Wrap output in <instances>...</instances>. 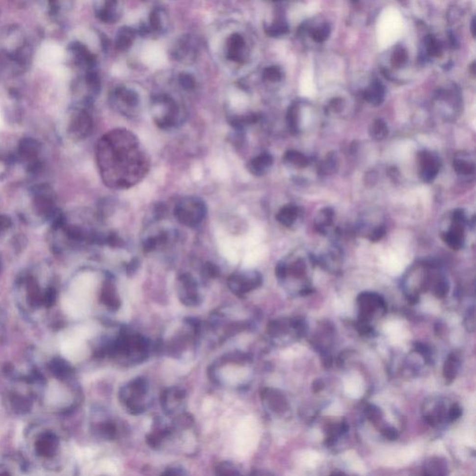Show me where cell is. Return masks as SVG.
Segmentation results:
<instances>
[{
  "label": "cell",
  "instance_id": "6da1fadb",
  "mask_svg": "<svg viewBox=\"0 0 476 476\" xmlns=\"http://www.w3.org/2000/svg\"><path fill=\"white\" fill-rule=\"evenodd\" d=\"M206 213V205L201 199L196 197H186L177 204L174 210L177 220L188 227H195L200 224Z\"/></svg>",
  "mask_w": 476,
  "mask_h": 476
},
{
  "label": "cell",
  "instance_id": "7a4b0ae2",
  "mask_svg": "<svg viewBox=\"0 0 476 476\" xmlns=\"http://www.w3.org/2000/svg\"><path fill=\"white\" fill-rule=\"evenodd\" d=\"M148 392V381L144 378L133 379L121 389L120 399L132 414H141L145 407L141 401Z\"/></svg>",
  "mask_w": 476,
  "mask_h": 476
},
{
  "label": "cell",
  "instance_id": "3957f363",
  "mask_svg": "<svg viewBox=\"0 0 476 476\" xmlns=\"http://www.w3.org/2000/svg\"><path fill=\"white\" fill-rule=\"evenodd\" d=\"M33 208L35 213L43 218L55 216L56 206L52 188L47 185L35 186Z\"/></svg>",
  "mask_w": 476,
  "mask_h": 476
},
{
  "label": "cell",
  "instance_id": "277c9868",
  "mask_svg": "<svg viewBox=\"0 0 476 476\" xmlns=\"http://www.w3.org/2000/svg\"><path fill=\"white\" fill-rule=\"evenodd\" d=\"M263 284L262 274L258 272L233 274L228 280L230 290L238 296H244Z\"/></svg>",
  "mask_w": 476,
  "mask_h": 476
},
{
  "label": "cell",
  "instance_id": "5b68a950",
  "mask_svg": "<svg viewBox=\"0 0 476 476\" xmlns=\"http://www.w3.org/2000/svg\"><path fill=\"white\" fill-rule=\"evenodd\" d=\"M179 282L181 286L180 298L183 303L187 306H196L201 303L197 291V284L191 274H182L179 278Z\"/></svg>",
  "mask_w": 476,
  "mask_h": 476
},
{
  "label": "cell",
  "instance_id": "8992f818",
  "mask_svg": "<svg viewBox=\"0 0 476 476\" xmlns=\"http://www.w3.org/2000/svg\"><path fill=\"white\" fill-rule=\"evenodd\" d=\"M420 159V175L424 183L432 182L439 172V159L431 152L423 151L419 155Z\"/></svg>",
  "mask_w": 476,
  "mask_h": 476
},
{
  "label": "cell",
  "instance_id": "52a82bcc",
  "mask_svg": "<svg viewBox=\"0 0 476 476\" xmlns=\"http://www.w3.org/2000/svg\"><path fill=\"white\" fill-rule=\"evenodd\" d=\"M92 130V119L85 111H80L71 119L68 132L71 137L76 140H82L88 136Z\"/></svg>",
  "mask_w": 476,
  "mask_h": 476
},
{
  "label": "cell",
  "instance_id": "ba28073f",
  "mask_svg": "<svg viewBox=\"0 0 476 476\" xmlns=\"http://www.w3.org/2000/svg\"><path fill=\"white\" fill-rule=\"evenodd\" d=\"M357 301L360 306L362 321H367L376 309H382L383 311H386L387 309L383 298L376 293H362L359 295Z\"/></svg>",
  "mask_w": 476,
  "mask_h": 476
},
{
  "label": "cell",
  "instance_id": "9c48e42d",
  "mask_svg": "<svg viewBox=\"0 0 476 476\" xmlns=\"http://www.w3.org/2000/svg\"><path fill=\"white\" fill-rule=\"evenodd\" d=\"M41 150V144L34 138H23L18 145V153L21 159L26 161H34Z\"/></svg>",
  "mask_w": 476,
  "mask_h": 476
},
{
  "label": "cell",
  "instance_id": "30bf717a",
  "mask_svg": "<svg viewBox=\"0 0 476 476\" xmlns=\"http://www.w3.org/2000/svg\"><path fill=\"white\" fill-rule=\"evenodd\" d=\"M454 170L459 176H474L476 172V164L467 153H459L453 161Z\"/></svg>",
  "mask_w": 476,
  "mask_h": 476
},
{
  "label": "cell",
  "instance_id": "8fae6325",
  "mask_svg": "<svg viewBox=\"0 0 476 476\" xmlns=\"http://www.w3.org/2000/svg\"><path fill=\"white\" fill-rule=\"evenodd\" d=\"M185 397V390L181 388H170L166 390L161 397V405L167 414H171L174 409V403L180 404Z\"/></svg>",
  "mask_w": 476,
  "mask_h": 476
},
{
  "label": "cell",
  "instance_id": "7c38bea8",
  "mask_svg": "<svg viewBox=\"0 0 476 476\" xmlns=\"http://www.w3.org/2000/svg\"><path fill=\"white\" fill-rule=\"evenodd\" d=\"M263 398L269 407L276 413H281L287 409L288 403L282 394L274 389H265L263 392Z\"/></svg>",
  "mask_w": 476,
  "mask_h": 476
},
{
  "label": "cell",
  "instance_id": "4fadbf2b",
  "mask_svg": "<svg viewBox=\"0 0 476 476\" xmlns=\"http://www.w3.org/2000/svg\"><path fill=\"white\" fill-rule=\"evenodd\" d=\"M273 162V157L268 153H264L252 159L248 165V168L251 173L257 176H261L266 173L267 170L272 167Z\"/></svg>",
  "mask_w": 476,
  "mask_h": 476
},
{
  "label": "cell",
  "instance_id": "5bb4252c",
  "mask_svg": "<svg viewBox=\"0 0 476 476\" xmlns=\"http://www.w3.org/2000/svg\"><path fill=\"white\" fill-rule=\"evenodd\" d=\"M245 49V41L244 38L239 34H234L230 37L228 42V58L236 61L242 62L243 56L242 52Z\"/></svg>",
  "mask_w": 476,
  "mask_h": 476
},
{
  "label": "cell",
  "instance_id": "9a60e30c",
  "mask_svg": "<svg viewBox=\"0 0 476 476\" xmlns=\"http://www.w3.org/2000/svg\"><path fill=\"white\" fill-rule=\"evenodd\" d=\"M384 88L379 81H375L371 84L369 88L366 89L364 97L373 106H378L384 100Z\"/></svg>",
  "mask_w": 476,
  "mask_h": 476
},
{
  "label": "cell",
  "instance_id": "2e32d148",
  "mask_svg": "<svg viewBox=\"0 0 476 476\" xmlns=\"http://www.w3.org/2000/svg\"><path fill=\"white\" fill-rule=\"evenodd\" d=\"M103 301L105 302L106 306L112 311H116L121 305V301L116 294L115 286L110 281L106 282L104 287Z\"/></svg>",
  "mask_w": 476,
  "mask_h": 476
},
{
  "label": "cell",
  "instance_id": "e0dca14e",
  "mask_svg": "<svg viewBox=\"0 0 476 476\" xmlns=\"http://www.w3.org/2000/svg\"><path fill=\"white\" fill-rule=\"evenodd\" d=\"M299 217V209L294 205L285 206L278 212L276 219L282 225L286 227H290L295 221H297Z\"/></svg>",
  "mask_w": 476,
  "mask_h": 476
},
{
  "label": "cell",
  "instance_id": "ac0fdd59",
  "mask_svg": "<svg viewBox=\"0 0 476 476\" xmlns=\"http://www.w3.org/2000/svg\"><path fill=\"white\" fill-rule=\"evenodd\" d=\"M334 220V212L330 208H325L318 213L316 219V228L319 233L326 234V231L332 225Z\"/></svg>",
  "mask_w": 476,
  "mask_h": 476
},
{
  "label": "cell",
  "instance_id": "d6986e66",
  "mask_svg": "<svg viewBox=\"0 0 476 476\" xmlns=\"http://www.w3.org/2000/svg\"><path fill=\"white\" fill-rule=\"evenodd\" d=\"M459 368V357L456 355V353H450L445 363L444 367V377L447 380L452 381L456 378V375L458 373Z\"/></svg>",
  "mask_w": 476,
  "mask_h": 476
},
{
  "label": "cell",
  "instance_id": "ffe728a7",
  "mask_svg": "<svg viewBox=\"0 0 476 476\" xmlns=\"http://www.w3.org/2000/svg\"><path fill=\"white\" fill-rule=\"evenodd\" d=\"M135 31L132 28H122L116 39V49L119 51L128 50L135 38Z\"/></svg>",
  "mask_w": 476,
  "mask_h": 476
},
{
  "label": "cell",
  "instance_id": "44dd1931",
  "mask_svg": "<svg viewBox=\"0 0 476 476\" xmlns=\"http://www.w3.org/2000/svg\"><path fill=\"white\" fill-rule=\"evenodd\" d=\"M287 122L291 132L298 133L300 131V106L294 104L289 108L287 113Z\"/></svg>",
  "mask_w": 476,
  "mask_h": 476
},
{
  "label": "cell",
  "instance_id": "7402d4cb",
  "mask_svg": "<svg viewBox=\"0 0 476 476\" xmlns=\"http://www.w3.org/2000/svg\"><path fill=\"white\" fill-rule=\"evenodd\" d=\"M370 136L376 141H381L388 135V126L383 120H375L370 127Z\"/></svg>",
  "mask_w": 476,
  "mask_h": 476
},
{
  "label": "cell",
  "instance_id": "603a6c76",
  "mask_svg": "<svg viewBox=\"0 0 476 476\" xmlns=\"http://www.w3.org/2000/svg\"><path fill=\"white\" fill-rule=\"evenodd\" d=\"M285 160L295 167L305 168L309 165L308 158L298 151H289L285 155Z\"/></svg>",
  "mask_w": 476,
  "mask_h": 476
},
{
  "label": "cell",
  "instance_id": "cb8c5ba5",
  "mask_svg": "<svg viewBox=\"0 0 476 476\" xmlns=\"http://www.w3.org/2000/svg\"><path fill=\"white\" fill-rule=\"evenodd\" d=\"M115 95L121 99L127 106L135 107L139 103V97L136 92L126 88H118L115 91Z\"/></svg>",
  "mask_w": 476,
  "mask_h": 476
},
{
  "label": "cell",
  "instance_id": "d4e9b609",
  "mask_svg": "<svg viewBox=\"0 0 476 476\" xmlns=\"http://www.w3.org/2000/svg\"><path fill=\"white\" fill-rule=\"evenodd\" d=\"M338 168V160L334 154H330L326 156V159L322 161V163L319 166V172H321L324 175L327 174H332L336 171Z\"/></svg>",
  "mask_w": 476,
  "mask_h": 476
},
{
  "label": "cell",
  "instance_id": "484cf974",
  "mask_svg": "<svg viewBox=\"0 0 476 476\" xmlns=\"http://www.w3.org/2000/svg\"><path fill=\"white\" fill-rule=\"evenodd\" d=\"M450 291V284L445 277H438L434 285V293L438 298H445Z\"/></svg>",
  "mask_w": 476,
  "mask_h": 476
},
{
  "label": "cell",
  "instance_id": "4316f807",
  "mask_svg": "<svg viewBox=\"0 0 476 476\" xmlns=\"http://www.w3.org/2000/svg\"><path fill=\"white\" fill-rule=\"evenodd\" d=\"M406 60H407V53H406L405 48L398 46L397 49L395 50L393 57H392L393 65L397 66V67H400L406 62Z\"/></svg>",
  "mask_w": 476,
  "mask_h": 476
},
{
  "label": "cell",
  "instance_id": "83f0119b",
  "mask_svg": "<svg viewBox=\"0 0 476 476\" xmlns=\"http://www.w3.org/2000/svg\"><path fill=\"white\" fill-rule=\"evenodd\" d=\"M426 51L431 57H437L442 52L441 44L433 36H429L426 41Z\"/></svg>",
  "mask_w": 476,
  "mask_h": 476
},
{
  "label": "cell",
  "instance_id": "f1b7e54d",
  "mask_svg": "<svg viewBox=\"0 0 476 476\" xmlns=\"http://www.w3.org/2000/svg\"><path fill=\"white\" fill-rule=\"evenodd\" d=\"M289 31V26L285 22H277L273 26L266 28V33L271 36H280Z\"/></svg>",
  "mask_w": 476,
  "mask_h": 476
},
{
  "label": "cell",
  "instance_id": "f546056e",
  "mask_svg": "<svg viewBox=\"0 0 476 476\" xmlns=\"http://www.w3.org/2000/svg\"><path fill=\"white\" fill-rule=\"evenodd\" d=\"M329 33H330L329 26L327 25H323L321 26H317L316 29H314V31H312L311 33V35L313 36L314 40L320 43V42H324L327 39Z\"/></svg>",
  "mask_w": 476,
  "mask_h": 476
},
{
  "label": "cell",
  "instance_id": "4dcf8cb0",
  "mask_svg": "<svg viewBox=\"0 0 476 476\" xmlns=\"http://www.w3.org/2000/svg\"><path fill=\"white\" fill-rule=\"evenodd\" d=\"M216 473L220 476H236L240 474L234 464L227 461L220 463L216 468Z\"/></svg>",
  "mask_w": 476,
  "mask_h": 476
},
{
  "label": "cell",
  "instance_id": "1f68e13d",
  "mask_svg": "<svg viewBox=\"0 0 476 476\" xmlns=\"http://www.w3.org/2000/svg\"><path fill=\"white\" fill-rule=\"evenodd\" d=\"M282 71L277 66H270L264 71V79L270 82H277L282 79Z\"/></svg>",
  "mask_w": 476,
  "mask_h": 476
},
{
  "label": "cell",
  "instance_id": "d6a6232c",
  "mask_svg": "<svg viewBox=\"0 0 476 476\" xmlns=\"http://www.w3.org/2000/svg\"><path fill=\"white\" fill-rule=\"evenodd\" d=\"M179 83L182 88L185 89H192L195 86V80L194 77L190 74H182L179 77Z\"/></svg>",
  "mask_w": 476,
  "mask_h": 476
},
{
  "label": "cell",
  "instance_id": "836d02e7",
  "mask_svg": "<svg viewBox=\"0 0 476 476\" xmlns=\"http://www.w3.org/2000/svg\"><path fill=\"white\" fill-rule=\"evenodd\" d=\"M366 415L368 416V418L370 419V422L376 423L381 418V411L379 410V407L373 406V405H370V406H367V408H366Z\"/></svg>",
  "mask_w": 476,
  "mask_h": 476
},
{
  "label": "cell",
  "instance_id": "e575fe53",
  "mask_svg": "<svg viewBox=\"0 0 476 476\" xmlns=\"http://www.w3.org/2000/svg\"><path fill=\"white\" fill-rule=\"evenodd\" d=\"M87 81H88V87L91 88V90H93L94 92H99L100 88H101V83H100L99 77L96 74H94V73L88 74Z\"/></svg>",
  "mask_w": 476,
  "mask_h": 476
},
{
  "label": "cell",
  "instance_id": "d590c367",
  "mask_svg": "<svg viewBox=\"0 0 476 476\" xmlns=\"http://www.w3.org/2000/svg\"><path fill=\"white\" fill-rule=\"evenodd\" d=\"M465 326L470 332H474L476 328V320H475V308L473 307L469 310L467 317L465 318Z\"/></svg>",
  "mask_w": 476,
  "mask_h": 476
},
{
  "label": "cell",
  "instance_id": "8d00e7d4",
  "mask_svg": "<svg viewBox=\"0 0 476 476\" xmlns=\"http://www.w3.org/2000/svg\"><path fill=\"white\" fill-rule=\"evenodd\" d=\"M461 413H462L461 407L458 404H454L453 406L450 407L449 414H448V419H449L450 422H455L461 416Z\"/></svg>",
  "mask_w": 476,
  "mask_h": 476
},
{
  "label": "cell",
  "instance_id": "74e56055",
  "mask_svg": "<svg viewBox=\"0 0 476 476\" xmlns=\"http://www.w3.org/2000/svg\"><path fill=\"white\" fill-rule=\"evenodd\" d=\"M204 273L210 277H217L220 273V270L218 266H216L214 264L207 263L204 266Z\"/></svg>",
  "mask_w": 476,
  "mask_h": 476
},
{
  "label": "cell",
  "instance_id": "f35d334b",
  "mask_svg": "<svg viewBox=\"0 0 476 476\" xmlns=\"http://www.w3.org/2000/svg\"><path fill=\"white\" fill-rule=\"evenodd\" d=\"M12 222L7 215H0V238L5 234L7 230H9Z\"/></svg>",
  "mask_w": 476,
  "mask_h": 476
},
{
  "label": "cell",
  "instance_id": "ab89813d",
  "mask_svg": "<svg viewBox=\"0 0 476 476\" xmlns=\"http://www.w3.org/2000/svg\"><path fill=\"white\" fill-rule=\"evenodd\" d=\"M151 26L155 30H159L161 28V18L159 11L155 10L152 12L150 16Z\"/></svg>",
  "mask_w": 476,
  "mask_h": 476
},
{
  "label": "cell",
  "instance_id": "60d3db41",
  "mask_svg": "<svg viewBox=\"0 0 476 476\" xmlns=\"http://www.w3.org/2000/svg\"><path fill=\"white\" fill-rule=\"evenodd\" d=\"M159 243V238H149L144 241V243H143V248H144L145 251L154 250L156 247H158Z\"/></svg>",
  "mask_w": 476,
  "mask_h": 476
},
{
  "label": "cell",
  "instance_id": "b9f144b4",
  "mask_svg": "<svg viewBox=\"0 0 476 476\" xmlns=\"http://www.w3.org/2000/svg\"><path fill=\"white\" fill-rule=\"evenodd\" d=\"M275 274L280 279L285 278L288 275V266H287V264L285 263L280 262L278 264L276 265Z\"/></svg>",
  "mask_w": 476,
  "mask_h": 476
},
{
  "label": "cell",
  "instance_id": "7bdbcfd3",
  "mask_svg": "<svg viewBox=\"0 0 476 476\" xmlns=\"http://www.w3.org/2000/svg\"><path fill=\"white\" fill-rule=\"evenodd\" d=\"M382 434L385 438H387L389 440H396L398 438L399 436V433L397 432V430L393 427H388L386 429H384L382 431Z\"/></svg>",
  "mask_w": 476,
  "mask_h": 476
},
{
  "label": "cell",
  "instance_id": "ee69618b",
  "mask_svg": "<svg viewBox=\"0 0 476 476\" xmlns=\"http://www.w3.org/2000/svg\"><path fill=\"white\" fill-rule=\"evenodd\" d=\"M414 345L415 349H416V351L418 353H420L421 354H423V355H425V356L429 355V353H430V348L426 344H422V343H416Z\"/></svg>",
  "mask_w": 476,
  "mask_h": 476
},
{
  "label": "cell",
  "instance_id": "f6af8a7d",
  "mask_svg": "<svg viewBox=\"0 0 476 476\" xmlns=\"http://www.w3.org/2000/svg\"><path fill=\"white\" fill-rule=\"evenodd\" d=\"M139 267V261L137 259H133L132 261L127 266V272L129 274H132L137 271Z\"/></svg>",
  "mask_w": 476,
  "mask_h": 476
},
{
  "label": "cell",
  "instance_id": "bcb514c9",
  "mask_svg": "<svg viewBox=\"0 0 476 476\" xmlns=\"http://www.w3.org/2000/svg\"><path fill=\"white\" fill-rule=\"evenodd\" d=\"M165 475H171V476H182V475H185V473L184 472L183 468H178L177 466H174L172 468H168L165 473Z\"/></svg>",
  "mask_w": 476,
  "mask_h": 476
},
{
  "label": "cell",
  "instance_id": "7dc6e473",
  "mask_svg": "<svg viewBox=\"0 0 476 476\" xmlns=\"http://www.w3.org/2000/svg\"><path fill=\"white\" fill-rule=\"evenodd\" d=\"M325 387V383L323 382V380L321 379H317L314 383H313V390L317 393L319 391H321L322 389Z\"/></svg>",
  "mask_w": 476,
  "mask_h": 476
},
{
  "label": "cell",
  "instance_id": "c3c4849f",
  "mask_svg": "<svg viewBox=\"0 0 476 476\" xmlns=\"http://www.w3.org/2000/svg\"><path fill=\"white\" fill-rule=\"evenodd\" d=\"M106 9H111L112 7H114L115 4H116V0H106Z\"/></svg>",
  "mask_w": 476,
  "mask_h": 476
},
{
  "label": "cell",
  "instance_id": "681fc988",
  "mask_svg": "<svg viewBox=\"0 0 476 476\" xmlns=\"http://www.w3.org/2000/svg\"><path fill=\"white\" fill-rule=\"evenodd\" d=\"M353 1H355V0H353Z\"/></svg>",
  "mask_w": 476,
  "mask_h": 476
}]
</instances>
